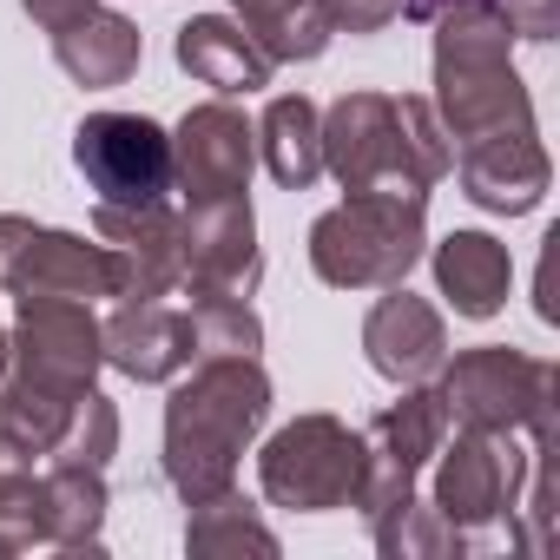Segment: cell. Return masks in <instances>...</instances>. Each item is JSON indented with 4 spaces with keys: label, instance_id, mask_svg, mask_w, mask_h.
I'll return each instance as SVG.
<instances>
[{
    "label": "cell",
    "instance_id": "obj_1",
    "mask_svg": "<svg viewBox=\"0 0 560 560\" xmlns=\"http://www.w3.org/2000/svg\"><path fill=\"white\" fill-rule=\"evenodd\" d=\"M270 416V376L257 357H198L165 402V481L185 508L237 488V462Z\"/></svg>",
    "mask_w": 560,
    "mask_h": 560
},
{
    "label": "cell",
    "instance_id": "obj_2",
    "mask_svg": "<svg viewBox=\"0 0 560 560\" xmlns=\"http://www.w3.org/2000/svg\"><path fill=\"white\" fill-rule=\"evenodd\" d=\"M435 27V119L448 132V152L488 132H527L534 100L514 73V34L501 8H455Z\"/></svg>",
    "mask_w": 560,
    "mask_h": 560
},
{
    "label": "cell",
    "instance_id": "obj_3",
    "mask_svg": "<svg viewBox=\"0 0 560 560\" xmlns=\"http://www.w3.org/2000/svg\"><path fill=\"white\" fill-rule=\"evenodd\" d=\"M448 132L429 100L416 93H343L324 113V172H337L343 191L370 185H409L429 191L448 178Z\"/></svg>",
    "mask_w": 560,
    "mask_h": 560
},
{
    "label": "cell",
    "instance_id": "obj_4",
    "mask_svg": "<svg viewBox=\"0 0 560 560\" xmlns=\"http://www.w3.org/2000/svg\"><path fill=\"white\" fill-rule=\"evenodd\" d=\"M429 250V191L370 185L311 224V270L337 291H389Z\"/></svg>",
    "mask_w": 560,
    "mask_h": 560
},
{
    "label": "cell",
    "instance_id": "obj_5",
    "mask_svg": "<svg viewBox=\"0 0 560 560\" xmlns=\"http://www.w3.org/2000/svg\"><path fill=\"white\" fill-rule=\"evenodd\" d=\"M553 396H560V370L508 343H481L442 363V409L462 429H488V435L527 429L534 448H553Z\"/></svg>",
    "mask_w": 560,
    "mask_h": 560
},
{
    "label": "cell",
    "instance_id": "obj_6",
    "mask_svg": "<svg viewBox=\"0 0 560 560\" xmlns=\"http://www.w3.org/2000/svg\"><path fill=\"white\" fill-rule=\"evenodd\" d=\"M257 481H264L270 508H298V514L350 508V494L363 481V435L343 429L337 416H298L264 442Z\"/></svg>",
    "mask_w": 560,
    "mask_h": 560
},
{
    "label": "cell",
    "instance_id": "obj_7",
    "mask_svg": "<svg viewBox=\"0 0 560 560\" xmlns=\"http://www.w3.org/2000/svg\"><path fill=\"white\" fill-rule=\"evenodd\" d=\"M8 350H14L8 383L47 389V396H60V402H80V396L93 389L100 363H106L100 317H93V304H80V298H14Z\"/></svg>",
    "mask_w": 560,
    "mask_h": 560
},
{
    "label": "cell",
    "instance_id": "obj_8",
    "mask_svg": "<svg viewBox=\"0 0 560 560\" xmlns=\"http://www.w3.org/2000/svg\"><path fill=\"white\" fill-rule=\"evenodd\" d=\"M0 291L14 298H119V264L100 237L54 231L34 218H0Z\"/></svg>",
    "mask_w": 560,
    "mask_h": 560
},
{
    "label": "cell",
    "instance_id": "obj_9",
    "mask_svg": "<svg viewBox=\"0 0 560 560\" xmlns=\"http://www.w3.org/2000/svg\"><path fill=\"white\" fill-rule=\"evenodd\" d=\"M442 435H448L442 389L409 383V389H402V402H389V409L363 429V481H357L350 508H363V514L376 521L383 508L409 501V494H416V475L435 462Z\"/></svg>",
    "mask_w": 560,
    "mask_h": 560
},
{
    "label": "cell",
    "instance_id": "obj_10",
    "mask_svg": "<svg viewBox=\"0 0 560 560\" xmlns=\"http://www.w3.org/2000/svg\"><path fill=\"white\" fill-rule=\"evenodd\" d=\"M73 165L100 205H152L172 191V132L145 113H93L73 132Z\"/></svg>",
    "mask_w": 560,
    "mask_h": 560
},
{
    "label": "cell",
    "instance_id": "obj_11",
    "mask_svg": "<svg viewBox=\"0 0 560 560\" xmlns=\"http://www.w3.org/2000/svg\"><path fill=\"white\" fill-rule=\"evenodd\" d=\"M527 468H534V455H521L514 435L462 429L455 442L442 435V448H435V488H429V501H435L442 521H455L462 534H475V527L514 514Z\"/></svg>",
    "mask_w": 560,
    "mask_h": 560
},
{
    "label": "cell",
    "instance_id": "obj_12",
    "mask_svg": "<svg viewBox=\"0 0 560 560\" xmlns=\"http://www.w3.org/2000/svg\"><path fill=\"white\" fill-rule=\"evenodd\" d=\"M250 165H257V126L231 100H205L178 119V132H172V191H185V205L244 198Z\"/></svg>",
    "mask_w": 560,
    "mask_h": 560
},
{
    "label": "cell",
    "instance_id": "obj_13",
    "mask_svg": "<svg viewBox=\"0 0 560 560\" xmlns=\"http://www.w3.org/2000/svg\"><path fill=\"white\" fill-rule=\"evenodd\" d=\"M178 284L191 291V304H205V298H250L264 284V250H257L250 198L185 205V270H178Z\"/></svg>",
    "mask_w": 560,
    "mask_h": 560
},
{
    "label": "cell",
    "instance_id": "obj_14",
    "mask_svg": "<svg viewBox=\"0 0 560 560\" xmlns=\"http://www.w3.org/2000/svg\"><path fill=\"white\" fill-rule=\"evenodd\" d=\"M93 237L119 264V298H165V291H178L185 218L165 198H152V205H100L93 211Z\"/></svg>",
    "mask_w": 560,
    "mask_h": 560
},
{
    "label": "cell",
    "instance_id": "obj_15",
    "mask_svg": "<svg viewBox=\"0 0 560 560\" xmlns=\"http://www.w3.org/2000/svg\"><path fill=\"white\" fill-rule=\"evenodd\" d=\"M363 357L383 383L409 389V383H435L448 363V330L442 311L429 298H416L409 284H389V298L363 317Z\"/></svg>",
    "mask_w": 560,
    "mask_h": 560
},
{
    "label": "cell",
    "instance_id": "obj_16",
    "mask_svg": "<svg viewBox=\"0 0 560 560\" xmlns=\"http://www.w3.org/2000/svg\"><path fill=\"white\" fill-rule=\"evenodd\" d=\"M448 165L462 172V191H468L481 211H501V218L534 211V205L547 198V178H553V165H547L534 126H527V132H488V139H468V145H455Z\"/></svg>",
    "mask_w": 560,
    "mask_h": 560
},
{
    "label": "cell",
    "instance_id": "obj_17",
    "mask_svg": "<svg viewBox=\"0 0 560 560\" xmlns=\"http://www.w3.org/2000/svg\"><path fill=\"white\" fill-rule=\"evenodd\" d=\"M100 343H106V363L132 383H172L191 370L198 343H191V317L159 304V298H126L106 324H100Z\"/></svg>",
    "mask_w": 560,
    "mask_h": 560
},
{
    "label": "cell",
    "instance_id": "obj_18",
    "mask_svg": "<svg viewBox=\"0 0 560 560\" xmlns=\"http://www.w3.org/2000/svg\"><path fill=\"white\" fill-rule=\"evenodd\" d=\"M54 60L73 86H126L145 60V40L126 14L113 8H86L80 21L54 27Z\"/></svg>",
    "mask_w": 560,
    "mask_h": 560
},
{
    "label": "cell",
    "instance_id": "obj_19",
    "mask_svg": "<svg viewBox=\"0 0 560 560\" xmlns=\"http://www.w3.org/2000/svg\"><path fill=\"white\" fill-rule=\"evenodd\" d=\"M178 67L198 80V86H218L224 100L231 93H257V86H270V60H264V47L237 27V21H224V14H191L185 27H178Z\"/></svg>",
    "mask_w": 560,
    "mask_h": 560
},
{
    "label": "cell",
    "instance_id": "obj_20",
    "mask_svg": "<svg viewBox=\"0 0 560 560\" xmlns=\"http://www.w3.org/2000/svg\"><path fill=\"white\" fill-rule=\"evenodd\" d=\"M435 284L442 298L455 304V317H494L508 304V284H514V257L501 237L488 231H448L435 244Z\"/></svg>",
    "mask_w": 560,
    "mask_h": 560
},
{
    "label": "cell",
    "instance_id": "obj_21",
    "mask_svg": "<svg viewBox=\"0 0 560 560\" xmlns=\"http://www.w3.org/2000/svg\"><path fill=\"white\" fill-rule=\"evenodd\" d=\"M257 159L284 191H304L324 178V113L304 93H277L257 119Z\"/></svg>",
    "mask_w": 560,
    "mask_h": 560
},
{
    "label": "cell",
    "instance_id": "obj_22",
    "mask_svg": "<svg viewBox=\"0 0 560 560\" xmlns=\"http://www.w3.org/2000/svg\"><path fill=\"white\" fill-rule=\"evenodd\" d=\"M106 468L86 462H54L40 475V547H100L106 527Z\"/></svg>",
    "mask_w": 560,
    "mask_h": 560
},
{
    "label": "cell",
    "instance_id": "obj_23",
    "mask_svg": "<svg viewBox=\"0 0 560 560\" xmlns=\"http://www.w3.org/2000/svg\"><path fill=\"white\" fill-rule=\"evenodd\" d=\"M237 8V27L264 47L270 67H284V60H324L330 47V8L324 0H231Z\"/></svg>",
    "mask_w": 560,
    "mask_h": 560
},
{
    "label": "cell",
    "instance_id": "obj_24",
    "mask_svg": "<svg viewBox=\"0 0 560 560\" xmlns=\"http://www.w3.org/2000/svg\"><path fill=\"white\" fill-rule=\"evenodd\" d=\"M185 547H191L198 560H218V553H277V534L257 521V508H250L237 488H224V494H211V501L191 508Z\"/></svg>",
    "mask_w": 560,
    "mask_h": 560
},
{
    "label": "cell",
    "instance_id": "obj_25",
    "mask_svg": "<svg viewBox=\"0 0 560 560\" xmlns=\"http://www.w3.org/2000/svg\"><path fill=\"white\" fill-rule=\"evenodd\" d=\"M370 527H376V547L389 560H448V553H468V534L455 521H442L435 501H416V494L396 501V508H383Z\"/></svg>",
    "mask_w": 560,
    "mask_h": 560
},
{
    "label": "cell",
    "instance_id": "obj_26",
    "mask_svg": "<svg viewBox=\"0 0 560 560\" xmlns=\"http://www.w3.org/2000/svg\"><path fill=\"white\" fill-rule=\"evenodd\" d=\"M0 540L14 553L40 547V475H34V448L0 429Z\"/></svg>",
    "mask_w": 560,
    "mask_h": 560
},
{
    "label": "cell",
    "instance_id": "obj_27",
    "mask_svg": "<svg viewBox=\"0 0 560 560\" xmlns=\"http://www.w3.org/2000/svg\"><path fill=\"white\" fill-rule=\"evenodd\" d=\"M191 343H198V357H257L264 324H257L250 298H205V304H191Z\"/></svg>",
    "mask_w": 560,
    "mask_h": 560
},
{
    "label": "cell",
    "instance_id": "obj_28",
    "mask_svg": "<svg viewBox=\"0 0 560 560\" xmlns=\"http://www.w3.org/2000/svg\"><path fill=\"white\" fill-rule=\"evenodd\" d=\"M113 448H119V409H113V396L86 389V396H80V409H73V422H67V435L54 442V462L106 468V462H113Z\"/></svg>",
    "mask_w": 560,
    "mask_h": 560
},
{
    "label": "cell",
    "instance_id": "obj_29",
    "mask_svg": "<svg viewBox=\"0 0 560 560\" xmlns=\"http://www.w3.org/2000/svg\"><path fill=\"white\" fill-rule=\"evenodd\" d=\"M324 8H330L337 34H383L402 14V0H324Z\"/></svg>",
    "mask_w": 560,
    "mask_h": 560
},
{
    "label": "cell",
    "instance_id": "obj_30",
    "mask_svg": "<svg viewBox=\"0 0 560 560\" xmlns=\"http://www.w3.org/2000/svg\"><path fill=\"white\" fill-rule=\"evenodd\" d=\"M494 8L514 40H553V27H560V0H494Z\"/></svg>",
    "mask_w": 560,
    "mask_h": 560
},
{
    "label": "cell",
    "instance_id": "obj_31",
    "mask_svg": "<svg viewBox=\"0 0 560 560\" xmlns=\"http://www.w3.org/2000/svg\"><path fill=\"white\" fill-rule=\"evenodd\" d=\"M21 8H27V21H34V27H47V34H54V27L80 21L86 8H100V0H21Z\"/></svg>",
    "mask_w": 560,
    "mask_h": 560
},
{
    "label": "cell",
    "instance_id": "obj_32",
    "mask_svg": "<svg viewBox=\"0 0 560 560\" xmlns=\"http://www.w3.org/2000/svg\"><path fill=\"white\" fill-rule=\"evenodd\" d=\"M455 8H494V0H402V14H409V21H422V27H429V21H442V14H455Z\"/></svg>",
    "mask_w": 560,
    "mask_h": 560
},
{
    "label": "cell",
    "instance_id": "obj_33",
    "mask_svg": "<svg viewBox=\"0 0 560 560\" xmlns=\"http://www.w3.org/2000/svg\"><path fill=\"white\" fill-rule=\"evenodd\" d=\"M8 370H14V350H8V330H0V383H8Z\"/></svg>",
    "mask_w": 560,
    "mask_h": 560
}]
</instances>
